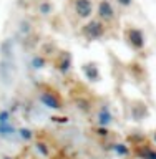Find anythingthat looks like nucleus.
<instances>
[{
	"label": "nucleus",
	"mask_w": 156,
	"mask_h": 159,
	"mask_svg": "<svg viewBox=\"0 0 156 159\" xmlns=\"http://www.w3.org/2000/svg\"><path fill=\"white\" fill-rule=\"evenodd\" d=\"M108 25L102 22L100 18H88V22L83 25L82 28H80V35L87 40V42H98V40H102L105 35H106V28Z\"/></svg>",
	"instance_id": "obj_1"
},
{
	"label": "nucleus",
	"mask_w": 156,
	"mask_h": 159,
	"mask_svg": "<svg viewBox=\"0 0 156 159\" xmlns=\"http://www.w3.org/2000/svg\"><path fill=\"white\" fill-rule=\"evenodd\" d=\"M38 101L43 104L47 109H52V111H63V99L60 96V93L53 88H42L38 91Z\"/></svg>",
	"instance_id": "obj_2"
},
{
	"label": "nucleus",
	"mask_w": 156,
	"mask_h": 159,
	"mask_svg": "<svg viewBox=\"0 0 156 159\" xmlns=\"http://www.w3.org/2000/svg\"><path fill=\"white\" fill-rule=\"evenodd\" d=\"M123 38H125V42H126L128 47L136 53L144 50V47H146V35H144V32L138 27H131V25L126 27L123 32Z\"/></svg>",
	"instance_id": "obj_3"
},
{
	"label": "nucleus",
	"mask_w": 156,
	"mask_h": 159,
	"mask_svg": "<svg viewBox=\"0 0 156 159\" xmlns=\"http://www.w3.org/2000/svg\"><path fill=\"white\" fill-rule=\"evenodd\" d=\"M97 15L98 18L105 22L106 25H111L115 20H116V10H115L113 3L110 0H102L98 3V8H97Z\"/></svg>",
	"instance_id": "obj_4"
},
{
	"label": "nucleus",
	"mask_w": 156,
	"mask_h": 159,
	"mask_svg": "<svg viewBox=\"0 0 156 159\" xmlns=\"http://www.w3.org/2000/svg\"><path fill=\"white\" fill-rule=\"evenodd\" d=\"M53 65L62 75H68L70 71H72V66H73L70 52H58L53 58Z\"/></svg>",
	"instance_id": "obj_5"
},
{
	"label": "nucleus",
	"mask_w": 156,
	"mask_h": 159,
	"mask_svg": "<svg viewBox=\"0 0 156 159\" xmlns=\"http://www.w3.org/2000/svg\"><path fill=\"white\" fill-rule=\"evenodd\" d=\"M73 12L80 20H88L93 13V2L92 0H72Z\"/></svg>",
	"instance_id": "obj_6"
},
{
	"label": "nucleus",
	"mask_w": 156,
	"mask_h": 159,
	"mask_svg": "<svg viewBox=\"0 0 156 159\" xmlns=\"http://www.w3.org/2000/svg\"><path fill=\"white\" fill-rule=\"evenodd\" d=\"M95 123L98 124V126H106L110 128L111 124L115 123V114L111 113V109H110L108 104H102L100 109L97 111V116H95Z\"/></svg>",
	"instance_id": "obj_7"
},
{
	"label": "nucleus",
	"mask_w": 156,
	"mask_h": 159,
	"mask_svg": "<svg viewBox=\"0 0 156 159\" xmlns=\"http://www.w3.org/2000/svg\"><path fill=\"white\" fill-rule=\"evenodd\" d=\"M82 71L85 75V78L88 81H93V83H98L102 80V73H100V68L95 61H87L82 65Z\"/></svg>",
	"instance_id": "obj_8"
},
{
	"label": "nucleus",
	"mask_w": 156,
	"mask_h": 159,
	"mask_svg": "<svg viewBox=\"0 0 156 159\" xmlns=\"http://www.w3.org/2000/svg\"><path fill=\"white\" fill-rule=\"evenodd\" d=\"M133 154L139 159H156V149L151 144H146V143L136 144L133 149Z\"/></svg>",
	"instance_id": "obj_9"
},
{
	"label": "nucleus",
	"mask_w": 156,
	"mask_h": 159,
	"mask_svg": "<svg viewBox=\"0 0 156 159\" xmlns=\"http://www.w3.org/2000/svg\"><path fill=\"white\" fill-rule=\"evenodd\" d=\"M130 109H131V118L135 121H143L144 118L149 116V109L146 106V103H143V101H133Z\"/></svg>",
	"instance_id": "obj_10"
},
{
	"label": "nucleus",
	"mask_w": 156,
	"mask_h": 159,
	"mask_svg": "<svg viewBox=\"0 0 156 159\" xmlns=\"http://www.w3.org/2000/svg\"><path fill=\"white\" fill-rule=\"evenodd\" d=\"M108 149H111V151L116 154V156H120V157H128L130 154H133V149L130 148V144L128 143H121V141H116V143L110 144Z\"/></svg>",
	"instance_id": "obj_11"
},
{
	"label": "nucleus",
	"mask_w": 156,
	"mask_h": 159,
	"mask_svg": "<svg viewBox=\"0 0 156 159\" xmlns=\"http://www.w3.org/2000/svg\"><path fill=\"white\" fill-rule=\"evenodd\" d=\"M17 129H18V128H15L13 124H12V121L0 124V138H3V139H7V141H10V139H13L15 136H17Z\"/></svg>",
	"instance_id": "obj_12"
},
{
	"label": "nucleus",
	"mask_w": 156,
	"mask_h": 159,
	"mask_svg": "<svg viewBox=\"0 0 156 159\" xmlns=\"http://www.w3.org/2000/svg\"><path fill=\"white\" fill-rule=\"evenodd\" d=\"M75 108H77L80 113L88 114V113H92V109H93V103L85 96H78L75 99Z\"/></svg>",
	"instance_id": "obj_13"
},
{
	"label": "nucleus",
	"mask_w": 156,
	"mask_h": 159,
	"mask_svg": "<svg viewBox=\"0 0 156 159\" xmlns=\"http://www.w3.org/2000/svg\"><path fill=\"white\" fill-rule=\"evenodd\" d=\"M47 65H48V57H45L43 53L33 55L32 60H30V66H32L33 70H43Z\"/></svg>",
	"instance_id": "obj_14"
},
{
	"label": "nucleus",
	"mask_w": 156,
	"mask_h": 159,
	"mask_svg": "<svg viewBox=\"0 0 156 159\" xmlns=\"http://www.w3.org/2000/svg\"><path fill=\"white\" fill-rule=\"evenodd\" d=\"M33 148H35V151H37L43 159H50V157H52V149H50V146L45 141H40V139H38V141H35Z\"/></svg>",
	"instance_id": "obj_15"
},
{
	"label": "nucleus",
	"mask_w": 156,
	"mask_h": 159,
	"mask_svg": "<svg viewBox=\"0 0 156 159\" xmlns=\"http://www.w3.org/2000/svg\"><path fill=\"white\" fill-rule=\"evenodd\" d=\"M17 136L22 139V141H25V143H32L37 134H35L33 129H30V128H27V126H22V128L17 129Z\"/></svg>",
	"instance_id": "obj_16"
},
{
	"label": "nucleus",
	"mask_w": 156,
	"mask_h": 159,
	"mask_svg": "<svg viewBox=\"0 0 156 159\" xmlns=\"http://www.w3.org/2000/svg\"><path fill=\"white\" fill-rule=\"evenodd\" d=\"M0 52H2V57L3 58H10V53H13L12 43H10L8 40H5V42L0 45Z\"/></svg>",
	"instance_id": "obj_17"
},
{
	"label": "nucleus",
	"mask_w": 156,
	"mask_h": 159,
	"mask_svg": "<svg viewBox=\"0 0 156 159\" xmlns=\"http://www.w3.org/2000/svg\"><path fill=\"white\" fill-rule=\"evenodd\" d=\"M93 131H95V134H97L98 138H105V139L110 138V134H111V131H110L106 126H98V124L93 128Z\"/></svg>",
	"instance_id": "obj_18"
},
{
	"label": "nucleus",
	"mask_w": 156,
	"mask_h": 159,
	"mask_svg": "<svg viewBox=\"0 0 156 159\" xmlns=\"http://www.w3.org/2000/svg\"><path fill=\"white\" fill-rule=\"evenodd\" d=\"M52 10H53L52 3H48V2H40L38 3V12L42 15H50V13H52Z\"/></svg>",
	"instance_id": "obj_19"
},
{
	"label": "nucleus",
	"mask_w": 156,
	"mask_h": 159,
	"mask_svg": "<svg viewBox=\"0 0 156 159\" xmlns=\"http://www.w3.org/2000/svg\"><path fill=\"white\" fill-rule=\"evenodd\" d=\"M10 121H12V113H10V109H0V124L10 123Z\"/></svg>",
	"instance_id": "obj_20"
},
{
	"label": "nucleus",
	"mask_w": 156,
	"mask_h": 159,
	"mask_svg": "<svg viewBox=\"0 0 156 159\" xmlns=\"http://www.w3.org/2000/svg\"><path fill=\"white\" fill-rule=\"evenodd\" d=\"M20 32H22L23 35H28L30 32H32V25H30V22L22 20V22H20Z\"/></svg>",
	"instance_id": "obj_21"
},
{
	"label": "nucleus",
	"mask_w": 156,
	"mask_h": 159,
	"mask_svg": "<svg viewBox=\"0 0 156 159\" xmlns=\"http://www.w3.org/2000/svg\"><path fill=\"white\" fill-rule=\"evenodd\" d=\"M50 119H52V123H58V124H68L70 121L68 116H57V114H53Z\"/></svg>",
	"instance_id": "obj_22"
},
{
	"label": "nucleus",
	"mask_w": 156,
	"mask_h": 159,
	"mask_svg": "<svg viewBox=\"0 0 156 159\" xmlns=\"http://www.w3.org/2000/svg\"><path fill=\"white\" fill-rule=\"evenodd\" d=\"M116 3L121 5V7H130L133 3V0H116Z\"/></svg>",
	"instance_id": "obj_23"
},
{
	"label": "nucleus",
	"mask_w": 156,
	"mask_h": 159,
	"mask_svg": "<svg viewBox=\"0 0 156 159\" xmlns=\"http://www.w3.org/2000/svg\"><path fill=\"white\" fill-rule=\"evenodd\" d=\"M151 139H153V144H156V129L153 131V136H151Z\"/></svg>",
	"instance_id": "obj_24"
},
{
	"label": "nucleus",
	"mask_w": 156,
	"mask_h": 159,
	"mask_svg": "<svg viewBox=\"0 0 156 159\" xmlns=\"http://www.w3.org/2000/svg\"><path fill=\"white\" fill-rule=\"evenodd\" d=\"M0 159H15V157H12V156H8V154H3V156L0 157Z\"/></svg>",
	"instance_id": "obj_25"
}]
</instances>
